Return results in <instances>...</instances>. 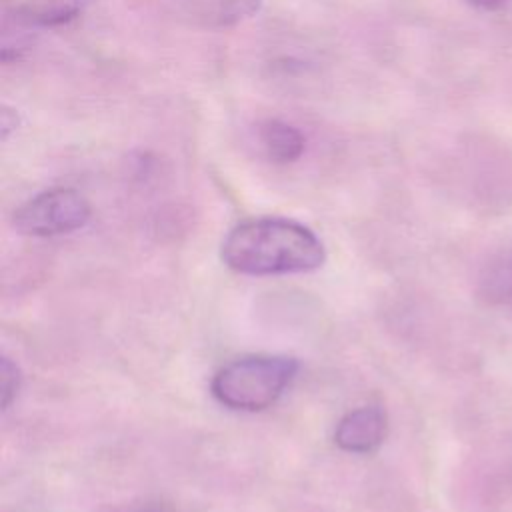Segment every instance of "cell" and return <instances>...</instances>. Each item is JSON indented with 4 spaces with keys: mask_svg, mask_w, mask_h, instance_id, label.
Segmentation results:
<instances>
[{
    "mask_svg": "<svg viewBox=\"0 0 512 512\" xmlns=\"http://www.w3.org/2000/svg\"><path fill=\"white\" fill-rule=\"evenodd\" d=\"M228 268L248 276L302 274L322 266L324 246L304 224L264 216L240 222L222 242Z\"/></svg>",
    "mask_w": 512,
    "mask_h": 512,
    "instance_id": "1",
    "label": "cell"
},
{
    "mask_svg": "<svg viewBox=\"0 0 512 512\" xmlns=\"http://www.w3.org/2000/svg\"><path fill=\"white\" fill-rule=\"evenodd\" d=\"M296 372L298 362L288 356H244L224 364L214 374L210 390L230 410L260 412L284 394Z\"/></svg>",
    "mask_w": 512,
    "mask_h": 512,
    "instance_id": "2",
    "label": "cell"
},
{
    "mask_svg": "<svg viewBox=\"0 0 512 512\" xmlns=\"http://www.w3.org/2000/svg\"><path fill=\"white\" fill-rule=\"evenodd\" d=\"M88 200L74 188H50L14 212V228L26 236H60L80 230L90 220Z\"/></svg>",
    "mask_w": 512,
    "mask_h": 512,
    "instance_id": "3",
    "label": "cell"
},
{
    "mask_svg": "<svg viewBox=\"0 0 512 512\" xmlns=\"http://www.w3.org/2000/svg\"><path fill=\"white\" fill-rule=\"evenodd\" d=\"M388 432V416L380 406H362L344 414L334 430V442L350 454L378 450Z\"/></svg>",
    "mask_w": 512,
    "mask_h": 512,
    "instance_id": "4",
    "label": "cell"
},
{
    "mask_svg": "<svg viewBox=\"0 0 512 512\" xmlns=\"http://www.w3.org/2000/svg\"><path fill=\"white\" fill-rule=\"evenodd\" d=\"M92 0H2L8 18L22 26L50 28L80 16Z\"/></svg>",
    "mask_w": 512,
    "mask_h": 512,
    "instance_id": "5",
    "label": "cell"
},
{
    "mask_svg": "<svg viewBox=\"0 0 512 512\" xmlns=\"http://www.w3.org/2000/svg\"><path fill=\"white\" fill-rule=\"evenodd\" d=\"M258 140L268 160L276 164H290L298 160L306 146V140L298 128L276 118L264 120L258 126Z\"/></svg>",
    "mask_w": 512,
    "mask_h": 512,
    "instance_id": "6",
    "label": "cell"
},
{
    "mask_svg": "<svg viewBox=\"0 0 512 512\" xmlns=\"http://www.w3.org/2000/svg\"><path fill=\"white\" fill-rule=\"evenodd\" d=\"M262 0H212L208 8V20L218 26H234L254 14H258Z\"/></svg>",
    "mask_w": 512,
    "mask_h": 512,
    "instance_id": "7",
    "label": "cell"
},
{
    "mask_svg": "<svg viewBox=\"0 0 512 512\" xmlns=\"http://www.w3.org/2000/svg\"><path fill=\"white\" fill-rule=\"evenodd\" d=\"M20 370L10 358L0 360V392H2V408L8 410V406L14 402L18 390H20Z\"/></svg>",
    "mask_w": 512,
    "mask_h": 512,
    "instance_id": "8",
    "label": "cell"
},
{
    "mask_svg": "<svg viewBox=\"0 0 512 512\" xmlns=\"http://www.w3.org/2000/svg\"><path fill=\"white\" fill-rule=\"evenodd\" d=\"M14 114V110H10L8 106H4L2 108V114H0V126H2V138L6 140L8 138V134L12 132V130H16V126H18V116L14 118V120H10V116Z\"/></svg>",
    "mask_w": 512,
    "mask_h": 512,
    "instance_id": "9",
    "label": "cell"
},
{
    "mask_svg": "<svg viewBox=\"0 0 512 512\" xmlns=\"http://www.w3.org/2000/svg\"><path fill=\"white\" fill-rule=\"evenodd\" d=\"M128 512H172V508L168 504H162V502H148V504L136 506Z\"/></svg>",
    "mask_w": 512,
    "mask_h": 512,
    "instance_id": "10",
    "label": "cell"
},
{
    "mask_svg": "<svg viewBox=\"0 0 512 512\" xmlns=\"http://www.w3.org/2000/svg\"><path fill=\"white\" fill-rule=\"evenodd\" d=\"M472 6H476V8H480V10H488V12H492V10H498V8H502L504 4H506V0H468Z\"/></svg>",
    "mask_w": 512,
    "mask_h": 512,
    "instance_id": "11",
    "label": "cell"
},
{
    "mask_svg": "<svg viewBox=\"0 0 512 512\" xmlns=\"http://www.w3.org/2000/svg\"><path fill=\"white\" fill-rule=\"evenodd\" d=\"M506 284H508V292H510V296H512V270H510V274H508Z\"/></svg>",
    "mask_w": 512,
    "mask_h": 512,
    "instance_id": "12",
    "label": "cell"
}]
</instances>
